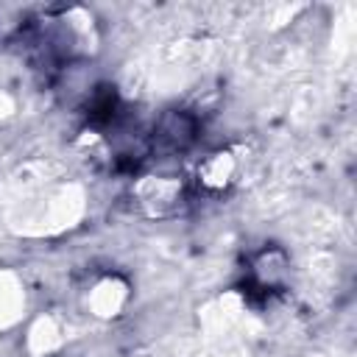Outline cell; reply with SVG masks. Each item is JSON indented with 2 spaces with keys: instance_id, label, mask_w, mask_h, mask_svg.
<instances>
[{
  "instance_id": "cell-1",
  "label": "cell",
  "mask_w": 357,
  "mask_h": 357,
  "mask_svg": "<svg viewBox=\"0 0 357 357\" xmlns=\"http://www.w3.org/2000/svg\"><path fill=\"white\" fill-rule=\"evenodd\" d=\"M198 134V120L187 112H167L159 117L148 148L153 153H178L195 142Z\"/></svg>"
}]
</instances>
